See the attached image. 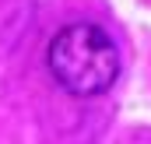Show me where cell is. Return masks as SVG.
<instances>
[{
	"mask_svg": "<svg viewBox=\"0 0 151 144\" xmlns=\"http://www.w3.org/2000/svg\"><path fill=\"white\" fill-rule=\"evenodd\" d=\"M46 60H49L56 84L81 99L109 91L119 74V49L113 35L91 21H74L60 28L49 42Z\"/></svg>",
	"mask_w": 151,
	"mask_h": 144,
	"instance_id": "cell-1",
	"label": "cell"
}]
</instances>
